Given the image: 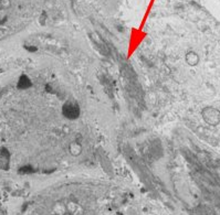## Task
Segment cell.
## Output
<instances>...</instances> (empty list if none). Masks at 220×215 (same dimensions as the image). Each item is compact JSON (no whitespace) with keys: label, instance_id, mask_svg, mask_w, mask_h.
Returning <instances> with one entry per match:
<instances>
[{"label":"cell","instance_id":"1","mask_svg":"<svg viewBox=\"0 0 220 215\" xmlns=\"http://www.w3.org/2000/svg\"><path fill=\"white\" fill-rule=\"evenodd\" d=\"M100 201L97 196L88 193L84 195H75L71 193L67 196L65 193H52L49 199L43 200L41 208L37 211V215H99Z\"/></svg>","mask_w":220,"mask_h":215}]
</instances>
